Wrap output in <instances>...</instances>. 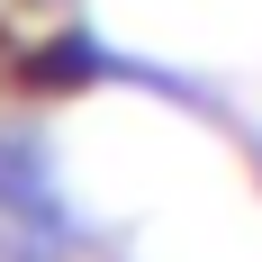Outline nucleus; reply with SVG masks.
I'll return each instance as SVG.
<instances>
[{
    "instance_id": "f257e3e1",
    "label": "nucleus",
    "mask_w": 262,
    "mask_h": 262,
    "mask_svg": "<svg viewBox=\"0 0 262 262\" xmlns=\"http://www.w3.org/2000/svg\"><path fill=\"white\" fill-rule=\"evenodd\" d=\"M27 81H91V46H46V63H27Z\"/></svg>"
}]
</instances>
